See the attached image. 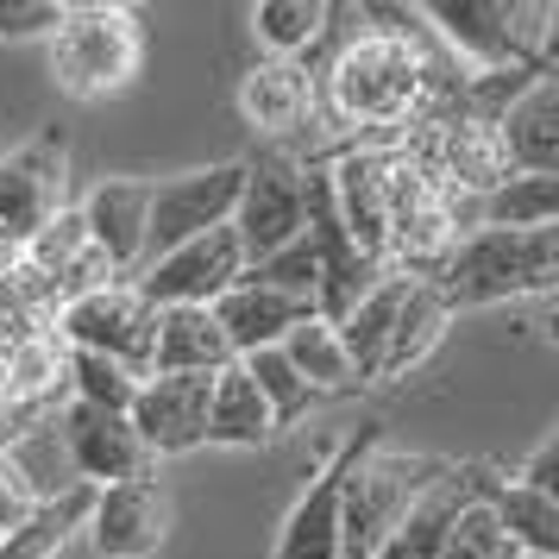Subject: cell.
<instances>
[{
    "instance_id": "cell-1",
    "label": "cell",
    "mask_w": 559,
    "mask_h": 559,
    "mask_svg": "<svg viewBox=\"0 0 559 559\" xmlns=\"http://www.w3.org/2000/svg\"><path fill=\"white\" fill-rule=\"evenodd\" d=\"M390 20L396 26L346 38L333 63L314 76V107L340 132H353V145H365V132H396L390 145H403L433 107L453 102V82L421 45L415 13H390Z\"/></svg>"
},
{
    "instance_id": "cell-2",
    "label": "cell",
    "mask_w": 559,
    "mask_h": 559,
    "mask_svg": "<svg viewBox=\"0 0 559 559\" xmlns=\"http://www.w3.org/2000/svg\"><path fill=\"white\" fill-rule=\"evenodd\" d=\"M428 283H433V296L447 302V314L547 296L559 283V227H522V233L472 227Z\"/></svg>"
},
{
    "instance_id": "cell-3",
    "label": "cell",
    "mask_w": 559,
    "mask_h": 559,
    "mask_svg": "<svg viewBox=\"0 0 559 559\" xmlns=\"http://www.w3.org/2000/svg\"><path fill=\"white\" fill-rule=\"evenodd\" d=\"M51 45V82L70 102H107L127 95L145 70V20L120 0H70Z\"/></svg>"
},
{
    "instance_id": "cell-4",
    "label": "cell",
    "mask_w": 559,
    "mask_h": 559,
    "mask_svg": "<svg viewBox=\"0 0 559 559\" xmlns=\"http://www.w3.org/2000/svg\"><path fill=\"white\" fill-rule=\"evenodd\" d=\"M415 20H428L472 63V76H509V70H547L559 7L547 0H433Z\"/></svg>"
},
{
    "instance_id": "cell-5",
    "label": "cell",
    "mask_w": 559,
    "mask_h": 559,
    "mask_svg": "<svg viewBox=\"0 0 559 559\" xmlns=\"http://www.w3.org/2000/svg\"><path fill=\"white\" fill-rule=\"evenodd\" d=\"M447 465H453V459L390 453L383 440H371V447L346 465V484H340V559L378 554L383 540H390V528L415 509V497H421Z\"/></svg>"
},
{
    "instance_id": "cell-6",
    "label": "cell",
    "mask_w": 559,
    "mask_h": 559,
    "mask_svg": "<svg viewBox=\"0 0 559 559\" xmlns=\"http://www.w3.org/2000/svg\"><path fill=\"white\" fill-rule=\"evenodd\" d=\"M239 202H233V239L246 252V271L258 258L283 252L289 239L308 233V164L289 145H264V152L239 157Z\"/></svg>"
},
{
    "instance_id": "cell-7",
    "label": "cell",
    "mask_w": 559,
    "mask_h": 559,
    "mask_svg": "<svg viewBox=\"0 0 559 559\" xmlns=\"http://www.w3.org/2000/svg\"><path fill=\"white\" fill-rule=\"evenodd\" d=\"M57 340L70 353H102L114 365H127L145 378V358H152V302L132 289L127 277H107L95 289H82L51 314Z\"/></svg>"
},
{
    "instance_id": "cell-8",
    "label": "cell",
    "mask_w": 559,
    "mask_h": 559,
    "mask_svg": "<svg viewBox=\"0 0 559 559\" xmlns=\"http://www.w3.org/2000/svg\"><path fill=\"white\" fill-rule=\"evenodd\" d=\"M239 157L227 164H202L182 177H152V221H145V264L164 252H177L189 239H202L214 227H233V202H239ZM139 264V271H145Z\"/></svg>"
},
{
    "instance_id": "cell-9",
    "label": "cell",
    "mask_w": 559,
    "mask_h": 559,
    "mask_svg": "<svg viewBox=\"0 0 559 559\" xmlns=\"http://www.w3.org/2000/svg\"><path fill=\"white\" fill-rule=\"evenodd\" d=\"M63 207H70V132L38 127L13 152H0V227L13 239H32Z\"/></svg>"
},
{
    "instance_id": "cell-10",
    "label": "cell",
    "mask_w": 559,
    "mask_h": 559,
    "mask_svg": "<svg viewBox=\"0 0 559 559\" xmlns=\"http://www.w3.org/2000/svg\"><path fill=\"white\" fill-rule=\"evenodd\" d=\"M239 277H246V252H239L233 227H214V233H202V239L177 246V252L152 258V264L127 283L152 308H214Z\"/></svg>"
},
{
    "instance_id": "cell-11",
    "label": "cell",
    "mask_w": 559,
    "mask_h": 559,
    "mask_svg": "<svg viewBox=\"0 0 559 559\" xmlns=\"http://www.w3.org/2000/svg\"><path fill=\"white\" fill-rule=\"evenodd\" d=\"M371 440H383V421H365L358 433H346V440L308 472V490L289 503V515H283L271 559H340V484H346V465H353Z\"/></svg>"
},
{
    "instance_id": "cell-12",
    "label": "cell",
    "mask_w": 559,
    "mask_h": 559,
    "mask_svg": "<svg viewBox=\"0 0 559 559\" xmlns=\"http://www.w3.org/2000/svg\"><path fill=\"white\" fill-rule=\"evenodd\" d=\"M88 547L102 559H152L170 534V490L139 472V478H120V484H102L95 503H88Z\"/></svg>"
},
{
    "instance_id": "cell-13",
    "label": "cell",
    "mask_w": 559,
    "mask_h": 559,
    "mask_svg": "<svg viewBox=\"0 0 559 559\" xmlns=\"http://www.w3.org/2000/svg\"><path fill=\"white\" fill-rule=\"evenodd\" d=\"M57 440H63V459H70L76 484H88V490L152 472V459H145V447H139V433L120 408L63 403L57 408Z\"/></svg>"
},
{
    "instance_id": "cell-14",
    "label": "cell",
    "mask_w": 559,
    "mask_h": 559,
    "mask_svg": "<svg viewBox=\"0 0 559 559\" xmlns=\"http://www.w3.org/2000/svg\"><path fill=\"white\" fill-rule=\"evenodd\" d=\"M88 252L102 258L114 277H139L145 264V221H152V177H102L76 202Z\"/></svg>"
},
{
    "instance_id": "cell-15",
    "label": "cell",
    "mask_w": 559,
    "mask_h": 559,
    "mask_svg": "<svg viewBox=\"0 0 559 559\" xmlns=\"http://www.w3.org/2000/svg\"><path fill=\"white\" fill-rule=\"evenodd\" d=\"M207 383L214 378H139L127 421L145 459H177L207 447Z\"/></svg>"
},
{
    "instance_id": "cell-16",
    "label": "cell",
    "mask_w": 559,
    "mask_h": 559,
    "mask_svg": "<svg viewBox=\"0 0 559 559\" xmlns=\"http://www.w3.org/2000/svg\"><path fill=\"white\" fill-rule=\"evenodd\" d=\"M490 484H497L490 478V465H459L453 459V465L415 497V509L390 528V540H383L371 559H440V540H447V528H453V515L465 503H478Z\"/></svg>"
},
{
    "instance_id": "cell-17",
    "label": "cell",
    "mask_w": 559,
    "mask_h": 559,
    "mask_svg": "<svg viewBox=\"0 0 559 559\" xmlns=\"http://www.w3.org/2000/svg\"><path fill=\"white\" fill-rule=\"evenodd\" d=\"M497 139H503L509 170L559 177V76L554 70L528 76V88L497 114Z\"/></svg>"
},
{
    "instance_id": "cell-18",
    "label": "cell",
    "mask_w": 559,
    "mask_h": 559,
    "mask_svg": "<svg viewBox=\"0 0 559 559\" xmlns=\"http://www.w3.org/2000/svg\"><path fill=\"white\" fill-rule=\"evenodd\" d=\"M233 365L227 333L207 308H152V358L145 378H214Z\"/></svg>"
},
{
    "instance_id": "cell-19",
    "label": "cell",
    "mask_w": 559,
    "mask_h": 559,
    "mask_svg": "<svg viewBox=\"0 0 559 559\" xmlns=\"http://www.w3.org/2000/svg\"><path fill=\"white\" fill-rule=\"evenodd\" d=\"M207 314H214V328L227 333L233 358H252L264 346H283V333L296 328V321H308L314 308L296 302V296H283V289H271V283H258V277H239Z\"/></svg>"
},
{
    "instance_id": "cell-20",
    "label": "cell",
    "mask_w": 559,
    "mask_h": 559,
    "mask_svg": "<svg viewBox=\"0 0 559 559\" xmlns=\"http://www.w3.org/2000/svg\"><path fill=\"white\" fill-rule=\"evenodd\" d=\"M314 114V70L308 63H277V57H264L246 70L239 82V120L252 132H296Z\"/></svg>"
},
{
    "instance_id": "cell-21",
    "label": "cell",
    "mask_w": 559,
    "mask_h": 559,
    "mask_svg": "<svg viewBox=\"0 0 559 559\" xmlns=\"http://www.w3.org/2000/svg\"><path fill=\"white\" fill-rule=\"evenodd\" d=\"M408 283L403 271H383L365 296H358L340 321H333V333H340V346H346V358H353V378L358 390L365 383H378V365H383V346H390V328H396V308H403L408 296Z\"/></svg>"
},
{
    "instance_id": "cell-22",
    "label": "cell",
    "mask_w": 559,
    "mask_h": 559,
    "mask_svg": "<svg viewBox=\"0 0 559 559\" xmlns=\"http://www.w3.org/2000/svg\"><path fill=\"white\" fill-rule=\"evenodd\" d=\"M271 440H277L271 408H264V396L252 390L246 365L233 358L227 371H214V383H207V447H239V453H252V447H271Z\"/></svg>"
},
{
    "instance_id": "cell-23",
    "label": "cell",
    "mask_w": 559,
    "mask_h": 559,
    "mask_svg": "<svg viewBox=\"0 0 559 559\" xmlns=\"http://www.w3.org/2000/svg\"><path fill=\"white\" fill-rule=\"evenodd\" d=\"M447 328H453V314H447V302L433 296V283H408L403 308H396V328H390V346H383V365H378V383H403L408 371H421L428 365V353L447 340Z\"/></svg>"
},
{
    "instance_id": "cell-24",
    "label": "cell",
    "mask_w": 559,
    "mask_h": 559,
    "mask_svg": "<svg viewBox=\"0 0 559 559\" xmlns=\"http://www.w3.org/2000/svg\"><path fill=\"white\" fill-rule=\"evenodd\" d=\"M88 503H95L88 484H70V490L45 497L13 534H0V559H57L76 540L82 522H88Z\"/></svg>"
},
{
    "instance_id": "cell-25",
    "label": "cell",
    "mask_w": 559,
    "mask_h": 559,
    "mask_svg": "<svg viewBox=\"0 0 559 559\" xmlns=\"http://www.w3.org/2000/svg\"><path fill=\"white\" fill-rule=\"evenodd\" d=\"M277 353L289 358V365H296V378H302L308 390H314V396H346V390H358L353 358H346V346H340L333 321H321V314L296 321V328L283 333Z\"/></svg>"
},
{
    "instance_id": "cell-26",
    "label": "cell",
    "mask_w": 559,
    "mask_h": 559,
    "mask_svg": "<svg viewBox=\"0 0 559 559\" xmlns=\"http://www.w3.org/2000/svg\"><path fill=\"white\" fill-rule=\"evenodd\" d=\"M484 503H490V515H497L503 534L515 540V554L559 559V497H540V490H522V484L497 478Z\"/></svg>"
},
{
    "instance_id": "cell-27",
    "label": "cell",
    "mask_w": 559,
    "mask_h": 559,
    "mask_svg": "<svg viewBox=\"0 0 559 559\" xmlns=\"http://www.w3.org/2000/svg\"><path fill=\"white\" fill-rule=\"evenodd\" d=\"M246 20H252V38L277 57V63H302V57L328 38L333 7H321V0H258Z\"/></svg>"
},
{
    "instance_id": "cell-28",
    "label": "cell",
    "mask_w": 559,
    "mask_h": 559,
    "mask_svg": "<svg viewBox=\"0 0 559 559\" xmlns=\"http://www.w3.org/2000/svg\"><path fill=\"white\" fill-rule=\"evenodd\" d=\"M478 227H503V233H522V227H554L559 221V177H503L490 195H478Z\"/></svg>"
},
{
    "instance_id": "cell-29",
    "label": "cell",
    "mask_w": 559,
    "mask_h": 559,
    "mask_svg": "<svg viewBox=\"0 0 559 559\" xmlns=\"http://www.w3.org/2000/svg\"><path fill=\"white\" fill-rule=\"evenodd\" d=\"M239 365H246L252 390L264 396V408H271V428H277V433H283V428H296L308 408L321 403V396H314V390H308V383L296 378V365H289V358H283L277 346H264V353L239 358Z\"/></svg>"
},
{
    "instance_id": "cell-30",
    "label": "cell",
    "mask_w": 559,
    "mask_h": 559,
    "mask_svg": "<svg viewBox=\"0 0 559 559\" xmlns=\"http://www.w3.org/2000/svg\"><path fill=\"white\" fill-rule=\"evenodd\" d=\"M132 390H139V371L114 365L102 353H70V403H88V408H132Z\"/></svg>"
},
{
    "instance_id": "cell-31",
    "label": "cell",
    "mask_w": 559,
    "mask_h": 559,
    "mask_svg": "<svg viewBox=\"0 0 559 559\" xmlns=\"http://www.w3.org/2000/svg\"><path fill=\"white\" fill-rule=\"evenodd\" d=\"M484 497H490V490H484ZM484 497L453 515V528H447V540H440V559H522V554H515V540L503 534V522L490 515Z\"/></svg>"
},
{
    "instance_id": "cell-32",
    "label": "cell",
    "mask_w": 559,
    "mask_h": 559,
    "mask_svg": "<svg viewBox=\"0 0 559 559\" xmlns=\"http://www.w3.org/2000/svg\"><path fill=\"white\" fill-rule=\"evenodd\" d=\"M246 277H258V283H271V289H283V296H296V302H308L314 308V289H321V252H314V239H289L283 252H271V258H258Z\"/></svg>"
},
{
    "instance_id": "cell-33",
    "label": "cell",
    "mask_w": 559,
    "mask_h": 559,
    "mask_svg": "<svg viewBox=\"0 0 559 559\" xmlns=\"http://www.w3.org/2000/svg\"><path fill=\"white\" fill-rule=\"evenodd\" d=\"M70 0H0V45H45Z\"/></svg>"
},
{
    "instance_id": "cell-34",
    "label": "cell",
    "mask_w": 559,
    "mask_h": 559,
    "mask_svg": "<svg viewBox=\"0 0 559 559\" xmlns=\"http://www.w3.org/2000/svg\"><path fill=\"white\" fill-rule=\"evenodd\" d=\"M38 503H45V497H38V490L26 484V472H20L13 459L0 453V534H13V528H20V522L32 515V509H38Z\"/></svg>"
},
{
    "instance_id": "cell-35",
    "label": "cell",
    "mask_w": 559,
    "mask_h": 559,
    "mask_svg": "<svg viewBox=\"0 0 559 559\" xmlns=\"http://www.w3.org/2000/svg\"><path fill=\"white\" fill-rule=\"evenodd\" d=\"M509 484H522V490H540V497H559V428L540 433V447H534L515 472H509Z\"/></svg>"
},
{
    "instance_id": "cell-36",
    "label": "cell",
    "mask_w": 559,
    "mask_h": 559,
    "mask_svg": "<svg viewBox=\"0 0 559 559\" xmlns=\"http://www.w3.org/2000/svg\"><path fill=\"white\" fill-rule=\"evenodd\" d=\"M13 271H20V239H13V233L0 227V283L13 277Z\"/></svg>"
},
{
    "instance_id": "cell-37",
    "label": "cell",
    "mask_w": 559,
    "mask_h": 559,
    "mask_svg": "<svg viewBox=\"0 0 559 559\" xmlns=\"http://www.w3.org/2000/svg\"><path fill=\"white\" fill-rule=\"evenodd\" d=\"M0 333H7V321H0Z\"/></svg>"
},
{
    "instance_id": "cell-38",
    "label": "cell",
    "mask_w": 559,
    "mask_h": 559,
    "mask_svg": "<svg viewBox=\"0 0 559 559\" xmlns=\"http://www.w3.org/2000/svg\"><path fill=\"white\" fill-rule=\"evenodd\" d=\"M522 559H528V554H522Z\"/></svg>"
}]
</instances>
